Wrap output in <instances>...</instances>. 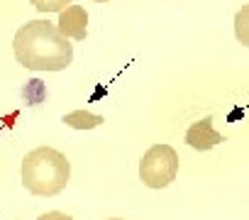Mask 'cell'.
Segmentation results:
<instances>
[{
	"instance_id": "1",
	"label": "cell",
	"mask_w": 249,
	"mask_h": 220,
	"mask_svg": "<svg viewBox=\"0 0 249 220\" xmlns=\"http://www.w3.org/2000/svg\"><path fill=\"white\" fill-rule=\"evenodd\" d=\"M13 52L30 71H64L73 61V47L49 20L25 22L13 39Z\"/></svg>"
},
{
	"instance_id": "2",
	"label": "cell",
	"mask_w": 249,
	"mask_h": 220,
	"mask_svg": "<svg viewBox=\"0 0 249 220\" xmlns=\"http://www.w3.org/2000/svg\"><path fill=\"white\" fill-rule=\"evenodd\" d=\"M71 179V162L52 147H37L22 159V186L35 196H56Z\"/></svg>"
},
{
	"instance_id": "3",
	"label": "cell",
	"mask_w": 249,
	"mask_h": 220,
	"mask_svg": "<svg viewBox=\"0 0 249 220\" xmlns=\"http://www.w3.org/2000/svg\"><path fill=\"white\" fill-rule=\"evenodd\" d=\"M178 174V154L171 145H154L140 159V179L149 188H166Z\"/></svg>"
},
{
	"instance_id": "4",
	"label": "cell",
	"mask_w": 249,
	"mask_h": 220,
	"mask_svg": "<svg viewBox=\"0 0 249 220\" xmlns=\"http://www.w3.org/2000/svg\"><path fill=\"white\" fill-rule=\"evenodd\" d=\"M220 142H225V137L213 128V115H205L203 120H196L186 130V145H191L198 152H208V149L217 147Z\"/></svg>"
},
{
	"instance_id": "5",
	"label": "cell",
	"mask_w": 249,
	"mask_h": 220,
	"mask_svg": "<svg viewBox=\"0 0 249 220\" xmlns=\"http://www.w3.org/2000/svg\"><path fill=\"white\" fill-rule=\"evenodd\" d=\"M56 30H59L66 39H78V42L86 39V35H88V13H86V8L71 3L66 10L59 13Z\"/></svg>"
},
{
	"instance_id": "6",
	"label": "cell",
	"mask_w": 249,
	"mask_h": 220,
	"mask_svg": "<svg viewBox=\"0 0 249 220\" xmlns=\"http://www.w3.org/2000/svg\"><path fill=\"white\" fill-rule=\"evenodd\" d=\"M61 123L73 128V130H93V128H100L105 123V118L95 115V113H88V110H73V113H66L61 118Z\"/></svg>"
},
{
	"instance_id": "7",
	"label": "cell",
	"mask_w": 249,
	"mask_h": 220,
	"mask_svg": "<svg viewBox=\"0 0 249 220\" xmlns=\"http://www.w3.org/2000/svg\"><path fill=\"white\" fill-rule=\"evenodd\" d=\"M234 37L244 47H249V3L242 5L234 15Z\"/></svg>"
},
{
	"instance_id": "8",
	"label": "cell",
	"mask_w": 249,
	"mask_h": 220,
	"mask_svg": "<svg viewBox=\"0 0 249 220\" xmlns=\"http://www.w3.org/2000/svg\"><path fill=\"white\" fill-rule=\"evenodd\" d=\"M39 13H61L71 5V0H30Z\"/></svg>"
},
{
	"instance_id": "9",
	"label": "cell",
	"mask_w": 249,
	"mask_h": 220,
	"mask_svg": "<svg viewBox=\"0 0 249 220\" xmlns=\"http://www.w3.org/2000/svg\"><path fill=\"white\" fill-rule=\"evenodd\" d=\"M37 220H73V218L66 215V213H61V210H49V213H42Z\"/></svg>"
},
{
	"instance_id": "10",
	"label": "cell",
	"mask_w": 249,
	"mask_h": 220,
	"mask_svg": "<svg viewBox=\"0 0 249 220\" xmlns=\"http://www.w3.org/2000/svg\"><path fill=\"white\" fill-rule=\"evenodd\" d=\"M95 3H107V0H95Z\"/></svg>"
},
{
	"instance_id": "11",
	"label": "cell",
	"mask_w": 249,
	"mask_h": 220,
	"mask_svg": "<svg viewBox=\"0 0 249 220\" xmlns=\"http://www.w3.org/2000/svg\"><path fill=\"white\" fill-rule=\"evenodd\" d=\"M110 220H122V218H110Z\"/></svg>"
}]
</instances>
